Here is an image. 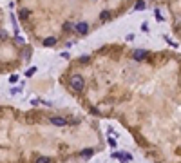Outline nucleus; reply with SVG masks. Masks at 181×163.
Returning a JSON list of instances; mask_svg holds the SVG:
<instances>
[{"label": "nucleus", "instance_id": "nucleus-1", "mask_svg": "<svg viewBox=\"0 0 181 163\" xmlns=\"http://www.w3.org/2000/svg\"><path fill=\"white\" fill-rule=\"evenodd\" d=\"M71 87H72L74 91H82V89H83V78L80 76V74L71 76Z\"/></svg>", "mask_w": 181, "mask_h": 163}, {"label": "nucleus", "instance_id": "nucleus-2", "mask_svg": "<svg viewBox=\"0 0 181 163\" xmlns=\"http://www.w3.org/2000/svg\"><path fill=\"white\" fill-rule=\"evenodd\" d=\"M74 29L80 33V35H87V31H89V24H87V22H78L74 25Z\"/></svg>", "mask_w": 181, "mask_h": 163}, {"label": "nucleus", "instance_id": "nucleus-3", "mask_svg": "<svg viewBox=\"0 0 181 163\" xmlns=\"http://www.w3.org/2000/svg\"><path fill=\"white\" fill-rule=\"evenodd\" d=\"M145 56H147V51H145V49H136V51H134V54H132V58L136 60V62L143 60Z\"/></svg>", "mask_w": 181, "mask_h": 163}, {"label": "nucleus", "instance_id": "nucleus-4", "mask_svg": "<svg viewBox=\"0 0 181 163\" xmlns=\"http://www.w3.org/2000/svg\"><path fill=\"white\" fill-rule=\"evenodd\" d=\"M51 123L53 125H58V127H64L67 123V120L65 118H60V116H55V118H51Z\"/></svg>", "mask_w": 181, "mask_h": 163}, {"label": "nucleus", "instance_id": "nucleus-5", "mask_svg": "<svg viewBox=\"0 0 181 163\" xmlns=\"http://www.w3.org/2000/svg\"><path fill=\"white\" fill-rule=\"evenodd\" d=\"M112 18V13L111 11H102L100 13V20H103V22H107V20Z\"/></svg>", "mask_w": 181, "mask_h": 163}, {"label": "nucleus", "instance_id": "nucleus-6", "mask_svg": "<svg viewBox=\"0 0 181 163\" xmlns=\"http://www.w3.org/2000/svg\"><path fill=\"white\" fill-rule=\"evenodd\" d=\"M55 44H56V38H55V36H49V38L44 40V45H45V47H51V45H55Z\"/></svg>", "mask_w": 181, "mask_h": 163}, {"label": "nucleus", "instance_id": "nucleus-7", "mask_svg": "<svg viewBox=\"0 0 181 163\" xmlns=\"http://www.w3.org/2000/svg\"><path fill=\"white\" fill-rule=\"evenodd\" d=\"M92 152H94L92 149H83V151H82V158H91Z\"/></svg>", "mask_w": 181, "mask_h": 163}, {"label": "nucleus", "instance_id": "nucleus-8", "mask_svg": "<svg viewBox=\"0 0 181 163\" xmlns=\"http://www.w3.org/2000/svg\"><path fill=\"white\" fill-rule=\"evenodd\" d=\"M147 8V4L143 2V0H138V2H136V9L138 11H141V9H145Z\"/></svg>", "mask_w": 181, "mask_h": 163}, {"label": "nucleus", "instance_id": "nucleus-9", "mask_svg": "<svg viewBox=\"0 0 181 163\" xmlns=\"http://www.w3.org/2000/svg\"><path fill=\"white\" fill-rule=\"evenodd\" d=\"M27 16H29V11H27V9H22V11H20V18H22V20H25Z\"/></svg>", "mask_w": 181, "mask_h": 163}, {"label": "nucleus", "instance_id": "nucleus-10", "mask_svg": "<svg viewBox=\"0 0 181 163\" xmlns=\"http://www.w3.org/2000/svg\"><path fill=\"white\" fill-rule=\"evenodd\" d=\"M36 163H51V160H49V158H38Z\"/></svg>", "mask_w": 181, "mask_h": 163}, {"label": "nucleus", "instance_id": "nucleus-11", "mask_svg": "<svg viewBox=\"0 0 181 163\" xmlns=\"http://www.w3.org/2000/svg\"><path fill=\"white\" fill-rule=\"evenodd\" d=\"M9 82H11V84H16V82H18V76H16V74H13V76L9 78Z\"/></svg>", "mask_w": 181, "mask_h": 163}, {"label": "nucleus", "instance_id": "nucleus-12", "mask_svg": "<svg viewBox=\"0 0 181 163\" xmlns=\"http://www.w3.org/2000/svg\"><path fill=\"white\" fill-rule=\"evenodd\" d=\"M5 38H8V35H5L4 31H0V40H5Z\"/></svg>", "mask_w": 181, "mask_h": 163}, {"label": "nucleus", "instance_id": "nucleus-13", "mask_svg": "<svg viewBox=\"0 0 181 163\" xmlns=\"http://www.w3.org/2000/svg\"><path fill=\"white\" fill-rule=\"evenodd\" d=\"M64 29H72V24H71V22H67V24L64 25Z\"/></svg>", "mask_w": 181, "mask_h": 163}, {"label": "nucleus", "instance_id": "nucleus-14", "mask_svg": "<svg viewBox=\"0 0 181 163\" xmlns=\"http://www.w3.org/2000/svg\"><path fill=\"white\" fill-rule=\"evenodd\" d=\"M33 74H35V69H29L27 73H25V76H33Z\"/></svg>", "mask_w": 181, "mask_h": 163}]
</instances>
